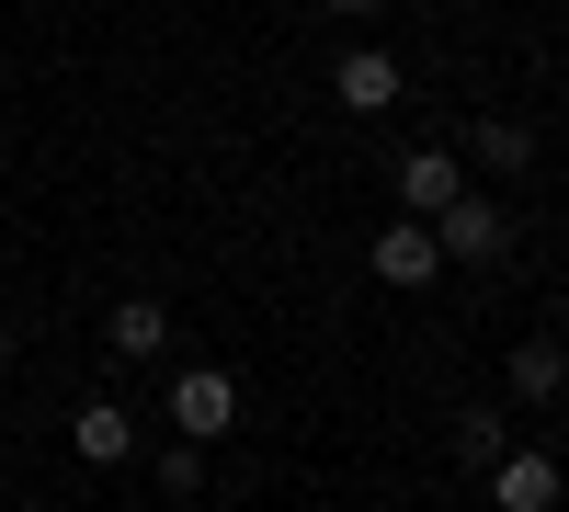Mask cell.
Wrapping results in <instances>:
<instances>
[{
  "mask_svg": "<svg viewBox=\"0 0 569 512\" xmlns=\"http://www.w3.org/2000/svg\"><path fill=\"white\" fill-rule=\"evenodd\" d=\"M330 12H342V23H376V12H388V0H330Z\"/></svg>",
  "mask_w": 569,
  "mask_h": 512,
  "instance_id": "obj_13",
  "label": "cell"
},
{
  "mask_svg": "<svg viewBox=\"0 0 569 512\" xmlns=\"http://www.w3.org/2000/svg\"><path fill=\"white\" fill-rule=\"evenodd\" d=\"M330 91H342V114H388L399 103V58H388V46H342V69H330Z\"/></svg>",
  "mask_w": 569,
  "mask_h": 512,
  "instance_id": "obj_5",
  "label": "cell"
},
{
  "mask_svg": "<svg viewBox=\"0 0 569 512\" xmlns=\"http://www.w3.org/2000/svg\"><path fill=\"white\" fill-rule=\"evenodd\" d=\"M456 160H467V182H479V171H536V126L525 114H479Z\"/></svg>",
  "mask_w": 569,
  "mask_h": 512,
  "instance_id": "obj_6",
  "label": "cell"
},
{
  "mask_svg": "<svg viewBox=\"0 0 569 512\" xmlns=\"http://www.w3.org/2000/svg\"><path fill=\"white\" fill-rule=\"evenodd\" d=\"M160 490L194 501V490H206V444H160Z\"/></svg>",
  "mask_w": 569,
  "mask_h": 512,
  "instance_id": "obj_12",
  "label": "cell"
},
{
  "mask_svg": "<svg viewBox=\"0 0 569 512\" xmlns=\"http://www.w3.org/2000/svg\"><path fill=\"white\" fill-rule=\"evenodd\" d=\"M558 490H569V479H558L547 444H512L501 468H490V501H501V512H558Z\"/></svg>",
  "mask_w": 569,
  "mask_h": 512,
  "instance_id": "obj_4",
  "label": "cell"
},
{
  "mask_svg": "<svg viewBox=\"0 0 569 512\" xmlns=\"http://www.w3.org/2000/svg\"><path fill=\"white\" fill-rule=\"evenodd\" d=\"M388 182H399V217L433 228V217L467 194V160H456V149H399V160H388Z\"/></svg>",
  "mask_w": 569,
  "mask_h": 512,
  "instance_id": "obj_3",
  "label": "cell"
},
{
  "mask_svg": "<svg viewBox=\"0 0 569 512\" xmlns=\"http://www.w3.org/2000/svg\"><path fill=\"white\" fill-rule=\"evenodd\" d=\"M445 455H456V468H501V455H512V422H501V399H467L456 410V422H445Z\"/></svg>",
  "mask_w": 569,
  "mask_h": 512,
  "instance_id": "obj_7",
  "label": "cell"
},
{
  "mask_svg": "<svg viewBox=\"0 0 569 512\" xmlns=\"http://www.w3.org/2000/svg\"><path fill=\"white\" fill-rule=\"evenodd\" d=\"M365 262H376V285H433V273H445V251H433V228H421V217H399Z\"/></svg>",
  "mask_w": 569,
  "mask_h": 512,
  "instance_id": "obj_10",
  "label": "cell"
},
{
  "mask_svg": "<svg viewBox=\"0 0 569 512\" xmlns=\"http://www.w3.org/2000/svg\"><path fill=\"white\" fill-rule=\"evenodd\" d=\"M103 353H114V364H160V353H171V308H160V297H126V308L103 319Z\"/></svg>",
  "mask_w": 569,
  "mask_h": 512,
  "instance_id": "obj_8",
  "label": "cell"
},
{
  "mask_svg": "<svg viewBox=\"0 0 569 512\" xmlns=\"http://www.w3.org/2000/svg\"><path fill=\"white\" fill-rule=\"evenodd\" d=\"M501 399H525V410L569 399V353H558V342H512V353H501Z\"/></svg>",
  "mask_w": 569,
  "mask_h": 512,
  "instance_id": "obj_9",
  "label": "cell"
},
{
  "mask_svg": "<svg viewBox=\"0 0 569 512\" xmlns=\"http://www.w3.org/2000/svg\"><path fill=\"white\" fill-rule=\"evenodd\" d=\"M69 444H80V468H126V455H137V422H126L114 399H91L80 422H69Z\"/></svg>",
  "mask_w": 569,
  "mask_h": 512,
  "instance_id": "obj_11",
  "label": "cell"
},
{
  "mask_svg": "<svg viewBox=\"0 0 569 512\" xmlns=\"http://www.w3.org/2000/svg\"><path fill=\"white\" fill-rule=\"evenodd\" d=\"M228 422H240V377H228V364H182V377H171V433L217 444Z\"/></svg>",
  "mask_w": 569,
  "mask_h": 512,
  "instance_id": "obj_2",
  "label": "cell"
},
{
  "mask_svg": "<svg viewBox=\"0 0 569 512\" xmlns=\"http://www.w3.org/2000/svg\"><path fill=\"white\" fill-rule=\"evenodd\" d=\"M0 364H12V319H0Z\"/></svg>",
  "mask_w": 569,
  "mask_h": 512,
  "instance_id": "obj_14",
  "label": "cell"
},
{
  "mask_svg": "<svg viewBox=\"0 0 569 512\" xmlns=\"http://www.w3.org/2000/svg\"><path fill=\"white\" fill-rule=\"evenodd\" d=\"M433 251H445V262H501V251H512V205L467 182V194L433 217Z\"/></svg>",
  "mask_w": 569,
  "mask_h": 512,
  "instance_id": "obj_1",
  "label": "cell"
}]
</instances>
